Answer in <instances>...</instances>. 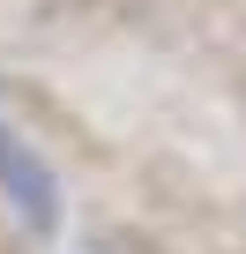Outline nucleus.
Returning a JSON list of instances; mask_svg holds the SVG:
<instances>
[{
    "label": "nucleus",
    "mask_w": 246,
    "mask_h": 254,
    "mask_svg": "<svg viewBox=\"0 0 246 254\" xmlns=\"http://www.w3.org/2000/svg\"><path fill=\"white\" fill-rule=\"evenodd\" d=\"M0 202L15 209V224L30 232V239H60V217H67V202H60V172L38 157V142H23L8 120H0Z\"/></svg>",
    "instance_id": "nucleus-1"
}]
</instances>
